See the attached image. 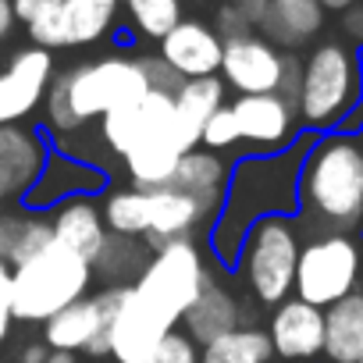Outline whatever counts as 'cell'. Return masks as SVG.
I'll return each instance as SVG.
<instances>
[{
  "label": "cell",
  "mask_w": 363,
  "mask_h": 363,
  "mask_svg": "<svg viewBox=\"0 0 363 363\" xmlns=\"http://www.w3.org/2000/svg\"><path fill=\"white\" fill-rule=\"evenodd\" d=\"M320 8L324 11H349V8H356V0H320Z\"/></svg>",
  "instance_id": "43"
},
{
  "label": "cell",
  "mask_w": 363,
  "mask_h": 363,
  "mask_svg": "<svg viewBox=\"0 0 363 363\" xmlns=\"http://www.w3.org/2000/svg\"><path fill=\"white\" fill-rule=\"evenodd\" d=\"M15 29V11H11V0H0V40H8Z\"/></svg>",
  "instance_id": "42"
},
{
  "label": "cell",
  "mask_w": 363,
  "mask_h": 363,
  "mask_svg": "<svg viewBox=\"0 0 363 363\" xmlns=\"http://www.w3.org/2000/svg\"><path fill=\"white\" fill-rule=\"evenodd\" d=\"M57 75L54 54L43 47H22L11 54V61L0 68V125H22L29 121Z\"/></svg>",
  "instance_id": "12"
},
{
  "label": "cell",
  "mask_w": 363,
  "mask_h": 363,
  "mask_svg": "<svg viewBox=\"0 0 363 363\" xmlns=\"http://www.w3.org/2000/svg\"><path fill=\"white\" fill-rule=\"evenodd\" d=\"M313 135H299L289 150L281 153H264V157H239L228 171L221 211L207 232V246L214 264L235 267L242 239L250 228L264 218H296V186H299V167L310 150Z\"/></svg>",
  "instance_id": "1"
},
{
  "label": "cell",
  "mask_w": 363,
  "mask_h": 363,
  "mask_svg": "<svg viewBox=\"0 0 363 363\" xmlns=\"http://www.w3.org/2000/svg\"><path fill=\"white\" fill-rule=\"evenodd\" d=\"M200 363H274L271 342L264 328L242 324L200 349Z\"/></svg>",
  "instance_id": "29"
},
{
  "label": "cell",
  "mask_w": 363,
  "mask_h": 363,
  "mask_svg": "<svg viewBox=\"0 0 363 363\" xmlns=\"http://www.w3.org/2000/svg\"><path fill=\"white\" fill-rule=\"evenodd\" d=\"M242 299L228 289V285H221L218 278L196 296V303L182 313V320H178V331L186 335L196 349H203L207 342H214V338H221V335H228V331H235V328H242Z\"/></svg>",
  "instance_id": "20"
},
{
  "label": "cell",
  "mask_w": 363,
  "mask_h": 363,
  "mask_svg": "<svg viewBox=\"0 0 363 363\" xmlns=\"http://www.w3.org/2000/svg\"><path fill=\"white\" fill-rule=\"evenodd\" d=\"M324 8L320 0H267V11L260 22V36L274 43L278 50H299L324 29Z\"/></svg>",
  "instance_id": "21"
},
{
  "label": "cell",
  "mask_w": 363,
  "mask_h": 363,
  "mask_svg": "<svg viewBox=\"0 0 363 363\" xmlns=\"http://www.w3.org/2000/svg\"><path fill=\"white\" fill-rule=\"evenodd\" d=\"M128 26L143 40H164L182 22V0H121Z\"/></svg>",
  "instance_id": "30"
},
{
  "label": "cell",
  "mask_w": 363,
  "mask_h": 363,
  "mask_svg": "<svg viewBox=\"0 0 363 363\" xmlns=\"http://www.w3.org/2000/svg\"><path fill=\"white\" fill-rule=\"evenodd\" d=\"M218 274H214L200 239H182V242H167V246L153 250L143 274L128 289L150 313H157L171 331H178L182 313L196 303V296Z\"/></svg>",
  "instance_id": "6"
},
{
  "label": "cell",
  "mask_w": 363,
  "mask_h": 363,
  "mask_svg": "<svg viewBox=\"0 0 363 363\" xmlns=\"http://www.w3.org/2000/svg\"><path fill=\"white\" fill-rule=\"evenodd\" d=\"M146 363H200V349L182 335V331H171L160 345H157V352L146 359Z\"/></svg>",
  "instance_id": "32"
},
{
  "label": "cell",
  "mask_w": 363,
  "mask_h": 363,
  "mask_svg": "<svg viewBox=\"0 0 363 363\" xmlns=\"http://www.w3.org/2000/svg\"><path fill=\"white\" fill-rule=\"evenodd\" d=\"M4 271H8V267H4V264H0V274H4Z\"/></svg>",
  "instance_id": "47"
},
{
  "label": "cell",
  "mask_w": 363,
  "mask_h": 363,
  "mask_svg": "<svg viewBox=\"0 0 363 363\" xmlns=\"http://www.w3.org/2000/svg\"><path fill=\"white\" fill-rule=\"evenodd\" d=\"M200 146L203 150H214V153H228V150L239 146V125H235V114H232L228 104L211 114V121L200 132Z\"/></svg>",
  "instance_id": "31"
},
{
  "label": "cell",
  "mask_w": 363,
  "mask_h": 363,
  "mask_svg": "<svg viewBox=\"0 0 363 363\" xmlns=\"http://www.w3.org/2000/svg\"><path fill=\"white\" fill-rule=\"evenodd\" d=\"M50 242H54L50 214H36V211L18 207V211L0 218V264L8 271L26 264L29 257H36Z\"/></svg>",
  "instance_id": "24"
},
{
  "label": "cell",
  "mask_w": 363,
  "mask_h": 363,
  "mask_svg": "<svg viewBox=\"0 0 363 363\" xmlns=\"http://www.w3.org/2000/svg\"><path fill=\"white\" fill-rule=\"evenodd\" d=\"M299 79H303V61L296 54H285V68H281V86H278V96L289 100L296 107L299 100Z\"/></svg>",
  "instance_id": "36"
},
{
  "label": "cell",
  "mask_w": 363,
  "mask_h": 363,
  "mask_svg": "<svg viewBox=\"0 0 363 363\" xmlns=\"http://www.w3.org/2000/svg\"><path fill=\"white\" fill-rule=\"evenodd\" d=\"M359 104V65L356 50H349L338 40L317 43L310 57L303 61L299 79V100L296 114L299 125L310 132H342Z\"/></svg>",
  "instance_id": "5"
},
{
  "label": "cell",
  "mask_w": 363,
  "mask_h": 363,
  "mask_svg": "<svg viewBox=\"0 0 363 363\" xmlns=\"http://www.w3.org/2000/svg\"><path fill=\"white\" fill-rule=\"evenodd\" d=\"M267 342L281 363H313L324 352V310L289 296L267 320Z\"/></svg>",
  "instance_id": "16"
},
{
  "label": "cell",
  "mask_w": 363,
  "mask_h": 363,
  "mask_svg": "<svg viewBox=\"0 0 363 363\" xmlns=\"http://www.w3.org/2000/svg\"><path fill=\"white\" fill-rule=\"evenodd\" d=\"M359 239H363V235H359Z\"/></svg>",
  "instance_id": "48"
},
{
  "label": "cell",
  "mask_w": 363,
  "mask_h": 363,
  "mask_svg": "<svg viewBox=\"0 0 363 363\" xmlns=\"http://www.w3.org/2000/svg\"><path fill=\"white\" fill-rule=\"evenodd\" d=\"M235 8H239L242 18L250 22V29L257 33L260 22H264V11H267V0H235Z\"/></svg>",
  "instance_id": "39"
},
{
  "label": "cell",
  "mask_w": 363,
  "mask_h": 363,
  "mask_svg": "<svg viewBox=\"0 0 363 363\" xmlns=\"http://www.w3.org/2000/svg\"><path fill=\"white\" fill-rule=\"evenodd\" d=\"M228 107H232L235 125H239V146H246L253 157L281 153L299 139V114L278 93L235 96Z\"/></svg>",
  "instance_id": "13"
},
{
  "label": "cell",
  "mask_w": 363,
  "mask_h": 363,
  "mask_svg": "<svg viewBox=\"0 0 363 363\" xmlns=\"http://www.w3.org/2000/svg\"><path fill=\"white\" fill-rule=\"evenodd\" d=\"M47 157L50 146L36 125H0V193L4 200H22L36 186Z\"/></svg>",
  "instance_id": "18"
},
{
  "label": "cell",
  "mask_w": 363,
  "mask_h": 363,
  "mask_svg": "<svg viewBox=\"0 0 363 363\" xmlns=\"http://www.w3.org/2000/svg\"><path fill=\"white\" fill-rule=\"evenodd\" d=\"M211 29L221 36V43H225V40H235V36L253 33V29H250V22L242 18V11L235 8V0H221L218 11H214V26H211Z\"/></svg>",
  "instance_id": "33"
},
{
  "label": "cell",
  "mask_w": 363,
  "mask_h": 363,
  "mask_svg": "<svg viewBox=\"0 0 363 363\" xmlns=\"http://www.w3.org/2000/svg\"><path fill=\"white\" fill-rule=\"evenodd\" d=\"M171 100H174V118H178V125L186 128V135H189L196 146H200V132H203V125L211 121V114L228 104V100H225V82H221L218 75H211V79H186Z\"/></svg>",
  "instance_id": "26"
},
{
  "label": "cell",
  "mask_w": 363,
  "mask_h": 363,
  "mask_svg": "<svg viewBox=\"0 0 363 363\" xmlns=\"http://www.w3.org/2000/svg\"><path fill=\"white\" fill-rule=\"evenodd\" d=\"M281 68H285V50L267 43L260 33H246L225 40L218 79L225 82V89H235L239 96H260V93H278Z\"/></svg>",
  "instance_id": "14"
},
{
  "label": "cell",
  "mask_w": 363,
  "mask_h": 363,
  "mask_svg": "<svg viewBox=\"0 0 363 363\" xmlns=\"http://www.w3.org/2000/svg\"><path fill=\"white\" fill-rule=\"evenodd\" d=\"M143 65H146V79H150V89H157V93H167V96H174L178 93V86L186 82V79H178L157 54H143Z\"/></svg>",
  "instance_id": "34"
},
{
  "label": "cell",
  "mask_w": 363,
  "mask_h": 363,
  "mask_svg": "<svg viewBox=\"0 0 363 363\" xmlns=\"http://www.w3.org/2000/svg\"><path fill=\"white\" fill-rule=\"evenodd\" d=\"M228 171H232L228 157L196 146V150H189L186 157L178 160L171 186L182 189V193H193V196H203V193H225Z\"/></svg>",
  "instance_id": "27"
},
{
  "label": "cell",
  "mask_w": 363,
  "mask_h": 363,
  "mask_svg": "<svg viewBox=\"0 0 363 363\" xmlns=\"http://www.w3.org/2000/svg\"><path fill=\"white\" fill-rule=\"evenodd\" d=\"M43 363H82L79 356H72V352H50Z\"/></svg>",
  "instance_id": "44"
},
{
  "label": "cell",
  "mask_w": 363,
  "mask_h": 363,
  "mask_svg": "<svg viewBox=\"0 0 363 363\" xmlns=\"http://www.w3.org/2000/svg\"><path fill=\"white\" fill-rule=\"evenodd\" d=\"M356 65H359V104H356V111H352V118L345 121L342 132H356V128L363 125V50L356 54Z\"/></svg>",
  "instance_id": "40"
},
{
  "label": "cell",
  "mask_w": 363,
  "mask_h": 363,
  "mask_svg": "<svg viewBox=\"0 0 363 363\" xmlns=\"http://www.w3.org/2000/svg\"><path fill=\"white\" fill-rule=\"evenodd\" d=\"M121 15V0H61V8L47 18L26 26L33 47L65 50V47H93L100 43Z\"/></svg>",
  "instance_id": "11"
},
{
  "label": "cell",
  "mask_w": 363,
  "mask_h": 363,
  "mask_svg": "<svg viewBox=\"0 0 363 363\" xmlns=\"http://www.w3.org/2000/svg\"><path fill=\"white\" fill-rule=\"evenodd\" d=\"M146 93H150V79H146L143 54H107L54 75L43 100V121L54 135L68 139L86 125L100 121L107 111L135 104Z\"/></svg>",
  "instance_id": "3"
},
{
  "label": "cell",
  "mask_w": 363,
  "mask_h": 363,
  "mask_svg": "<svg viewBox=\"0 0 363 363\" xmlns=\"http://www.w3.org/2000/svg\"><path fill=\"white\" fill-rule=\"evenodd\" d=\"M328 363H363V289L324 310V352Z\"/></svg>",
  "instance_id": "23"
},
{
  "label": "cell",
  "mask_w": 363,
  "mask_h": 363,
  "mask_svg": "<svg viewBox=\"0 0 363 363\" xmlns=\"http://www.w3.org/2000/svg\"><path fill=\"white\" fill-rule=\"evenodd\" d=\"M352 135H356V139H359V143H363V125H359V128H356V132H352Z\"/></svg>",
  "instance_id": "46"
},
{
  "label": "cell",
  "mask_w": 363,
  "mask_h": 363,
  "mask_svg": "<svg viewBox=\"0 0 363 363\" xmlns=\"http://www.w3.org/2000/svg\"><path fill=\"white\" fill-rule=\"evenodd\" d=\"M47 356H50V349H47V342H43V338L22 342V345L15 349V363H43Z\"/></svg>",
  "instance_id": "38"
},
{
  "label": "cell",
  "mask_w": 363,
  "mask_h": 363,
  "mask_svg": "<svg viewBox=\"0 0 363 363\" xmlns=\"http://www.w3.org/2000/svg\"><path fill=\"white\" fill-rule=\"evenodd\" d=\"M100 218H104V228L111 235L143 239L146 225H150V193L132 189V186L128 189H111V193H104Z\"/></svg>",
  "instance_id": "28"
},
{
  "label": "cell",
  "mask_w": 363,
  "mask_h": 363,
  "mask_svg": "<svg viewBox=\"0 0 363 363\" xmlns=\"http://www.w3.org/2000/svg\"><path fill=\"white\" fill-rule=\"evenodd\" d=\"M121 289H100L96 296H86L61 313H54L43 324V342L50 352H86V356H107L111 349V320L118 306Z\"/></svg>",
  "instance_id": "9"
},
{
  "label": "cell",
  "mask_w": 363,
  "mask_h": 363,
  "mask_svg": "<svg viewBox=\"0 0 363 363\" xmlns=\"http://www.w3.org/2000/svg\"><path fill=\"white\" fill-rule=\"evenodd\" d=\"M303 235L296 218H264L242 239L235 274L250 289V296L264 306H278L292 296L296 264H299Z\"/></svg>",
  "instance_id": "7"
},
{
  "label": "cell",
  "mask_w": 363,
  "mask_h": 363,
  "mask_svg": "<svg viewBox=\"0 0 363 363\" xmlns=\"http://www.w3.org/2000/svg\"><path fill=\"white\" fill-rule=\"evenodd\" d=\"M363 285V239L349 232H328L313 235L299 250L296 264V299L328 310L338 299L359 292Z\"/></svg>",
  "instance_id": "8"
},
{
  "label": "cell",
  "mask_w": 363,
  "mask_h": 363,
  "mask_svg": "<svg viewBox=\"0 0 363 363\" xmlns=\"http://www.w3.org/2000/svg\"><path fill=\"white\" fill-rule=\"evenodd\" d=\"M8 211H4V193H0V218H4Z\"/></svg>",
  "instance_id": "45"
},
{
  "label": "cell",
  "mask_w": 363,
  "mask_h": 363,
  "mask_svg": "<svg viewBox=\"0 0 363 363\" xmlns=\"http://www.w3.org/2000/svg\"><path fill=\"white\" fill-rule=\"evenodd\" d=\"M221 36L200 22L182 18L164 40H157V57L178 75V79H211L221 72Z\"/></svg>",
  "instance_id": "17"
},
{
  "label": "cell",
  "mask_w": 363,
  "mask_h": 363,
  "mask_svg": "<svg viewBox=\"0 0 363 363\" xmlns=\"http://www.w3.org/2000/svg\"><path fill=\"white\" fill-rule=\"evenodd\" d=\"M345 33H349L352 40H359V43H363V4L345 11Z\"/></svg>",
  "instance_id": "41"
},
{
  "label": "cell",
  "mask_w": 363,
  "mask_h": 363,
  "mask_svg": "<svg viewBox=\"0 0 363 363\" xmlns=\"http://www.w3.org/2000/svg\"><path fill=\"white\" fill-rule=\"evenodd\" d=\"M89 285H93L89 260H82L79 253L65 250L61 242H50L36 257H29L26 264L11 267L8 292H11L15 320L47 324L65 306L86 299Z\"/></svg>",
  "instance_id": "4"
},
{
  "label": "cell",
  "mask_w": 363,
  "mask_h": 363,
  "mask_svg": "<svg viewBox=\"0 0 363 363\" xmlns=\"http://www.w3.org/2000/svg\"><path fill=\"white\" fill-rule=\"evenodd\" d=\"M8 278L11 271L0 274V345L11 338V324H15V310H11V292H8Z\"/></svg>",
  "instance_id": "37"
},
{
  "label": "cell",
  "mask_w": 363,
  "mask_h": 363,
  "mask_svg": "<svg viewBox=\"0 0 363 363\" xmlns=\"http://www.w3.org/2000/svg\"><path fill=\"white\" fill-rule=\"evenodd\" d=\"M146 260H150V250L143 239H125V235L107 232L104 246L89 260V271H93V281H104V289H128L143 274Z\"/></svg>",
  "instance_id": "25"
},
{
  "label": "cell",
  "mask_w": 363,
  "mask_h": 363,
  "mask_svg": "<svg viewBox=\"0 0 363 363\" xmlns=\"http://www.w3.org/2000/svg\"><path fill=\"white\" fill-rule=\"evenodd\" d=\"M296 221L317 235L349 232L363 225V143L352 132L313 135L296 186Z\"/></svg>",
  "instance_id": "2"
},
{
  "label": "cell",
  "mask_w": 363,
  "mask_h": 363,
  "mask_svg": "<svg viewBox=\"0 0 363 363\" xmlns=\"http://www.w3.org/2000/svg\"><path fill=\"white\" fill-rule=\"evenodd\" d=\"M107 189V174L104 167L82 160V157H72L65 150H50L36 186L18 200L26 211H36V214H50L54 207L68 203V200H79V196H93Z\"/></svg>",
  "instance_id": "15"
},
{
  "label": "cell",
  "mask_w": 363,
  "mask_h": 363,
  "mask_svg": "<svg viewBox=\"0 0 363 363\" xmlns=\"http://www.w3.org/2000/svg\"><path fill=\"white\" fill-rule=\"evenodd\" d=\"M50 232H54V242H61L65 250L79 253L82 260H93L96 250L107 239L100 207L89 196H79V200H68V203L54 207L50 211Z\"/></svg>",
  "instance_id": "22"
},
{
  "label": "cell",
  "mask_w": 363,
  "mask_h": 363,
  "mask_svg": "<svg viewBox=\"0 0 363 363\" xmlns=\"http://www.w3.org/2000/svg\"><path fill=\"white\" fill-rule=\"evenodd\" d=\"M221 196L225 193H182L174 186L164 189H150V225H146V250H160L167 242H182V239H196L207 235L218 211H221Z\"/></svg>",
  "instance_id": "10"
},
{
  "label": "cell",
  "mask_w": 363,
  "mask_h": 363,
  "mask_svg": "<svg viewBox=\"0 0 363 363\" xmlns=\"http://www.w3.org/2000/svg\"><path fill=\"white\" fill-rule=\"evenodd\" d=\"M171 335V328L150 313L132 289H121L118 306H114V320H111V349L107 356L114 363H146L157 345Z\"/></svg>",
  "instance_id": "19"
},
{
  "label": "cell",
  "mask_w": 363,
  "mask_h": 363,
  "mask_svg": "<svg viewBox=\"0 0 363 363\" xmlns=\"http://www.w3.org/2000/svg\"><path fill=\"white\" fill-rule=\"evenodd\" d=\"M57 8H61V0H11L15 22H26V26H33V22L47 18V15H50V11H57Z\"/></svg>",
  "instance_id": "35"
}]
</instances>
